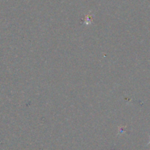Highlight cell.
I'll return each mask as SVG.
<instances>
[{"mask_svg":"<svg viewBox=\"0 0 150 150\" xmlns=\"http://www.w3.org/2000/svg\"><path fill=\"white\" fill-rule=\"evenodd\" d=\"M89 16H89V15H87V16H86V18H85V19H84V23L86 24H91V18H89Z\"/></svg>","mask_w":150,"mask_h":150,"instance_id":"6da1fadb","label":"cell"}]
</instances>
